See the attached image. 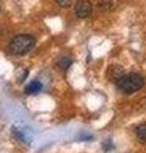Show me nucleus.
Returning a JSON list of instances; mask_svg holds the SVG:
<instances>
[{"label":"nucleus","mask_w":146,"mask_h":153,"mask_svg":"<svg viewBox=\"0 0 146 153\" xmlns=\"http://www.w3.org/2000/svg\"><path fill=\"white\" fill-rule=\"evenodd\" d=\"M117 88L123 93H135L140 91L144 87L145 79L142 75H140L139 73H130V74H122L121 78L116 80Z\"/></svg>","instance_id":"1"},{"label":"nucleus","mask_w":146,"mask_h":153,"mask_svg":"<svg viewBox=\"0 0 146 153\" xmlns=\"http://www.w3.org/2000/svg\"><path fill=\"white\" fill-rule=\"evenodd\" d=\"M36 40L31 35H18L9 42V50L14 55H26L34 47Z\"/></svg>","instance_id":"2"},{"label":"nucleus","mask_w":146,"mask_h":153,"mask_svg":"<svg viewBox=\"0 0 146 153\" xmlns=\"http://www.w3.org/2000/svg\"><path fill=\"white\" fill-rule=\"evenodd\" d=\"M93 5L89 0H78L75 4V14L78 18H88L92 14Z\"/></svg>","instance_id":"3"},{"label":"nucleus","mask_w":146,"mask_h":153,"mask_svg":"<svg viewBox=\"0 0 146 153\" xmlns=\"http://www.w3.org/2000/svg\"><path fill=\"white\" fill-rule=\"evenodd\" d=\"M42 83L40 80H33V82H31L26 87V93L28 94H34V93H38L42 89Z\"/></svg>","instance_id":"4"},{"label":"nucleus","mask_w":146,"mask_h":153,"mask_svg":"<svg viewBox=\"0 0 146 153\" xmlns=\"http://www.w3.org/2000/svg\"><path fill=\"white\" fill-rule=\"evenodd\" d=\"M122 74H125L123 70L117 65H112L109 70H108V76H109V79H112V80H117L118 78H121Z\"/></svg>","instance_id":"5"},{"label":"nucleus","mask_w":146,"mask_h":153,"mask_svg":"<svg viewBox=\"0 0 146 153\" xmlns=\"http://www.w3.org/2000/svg\"><path fill=\"white\" fill-rule=\"evenodd\" d=\"M71 63H73V60L70 59L69 56H61L60 59L57 60V65L60 66L61 69H64V70H66L70 65H71Z\"/></svg>","instance_id":"6"},{"label":"nucleus","mask_w":146,"mask_h":153,"mask_svg":"<svg viewBox=\"0 0 146 153\" xmlns=\"http://www.w3.org/2000/svg\"><path fill=\"white\" fill-rule=\"evenodd\" d=\"M136 134H137V137L141 140L146 142V124H141V125L136 128Z\"/></svg>","instance_id":"7"},{"label":"nucleus","mask_w":146,"mask_h":153,"mask_svg":"<svg viewBox=\"0 0 146 153\" xmlns=\"http://www.w3.org/2000/svg\"><path fill=\"white\" fill-rule=\"evenodd\" d=\"M103 149L104 151H111V149H113V144H112V142L111 140H106L104 143H103Z\"/></svg>","instance_id":"8"},{"label":"nucleus","mask_w":146,"mask_h":153,"mask_svg":"<svg viewBox=\"0 0 146 153\" xmlns=\"http://www.w3.org/2000/svg\"><path fill=\"white\" fill-rule=\"evenodd\" d=\"M109 5H112V1H111V0H102V1H101V8H103V9L111 8Z\"/></svg>","instance_id":"9"},{"label":"nucleus","mask_w":146,"mask_h":153,"mask_svg":"<svg viewBox=\"0 0 146 153\" xmlns=\"http://www.w3.org/2000/svg\"><path fill=\"white\" fill-rule=\"evenodd\" d=\"M70 1H71V0H56V3H57L60 7H69Z\"/></svg>","instance_id":"10"}]
</instances>
